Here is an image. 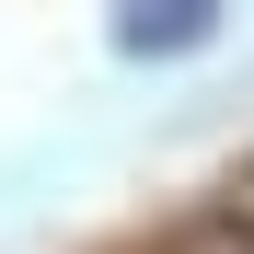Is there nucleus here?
<instances>
[{
	"label": "nucleus",
	"instance_id": "1",
	"mask_svg": "<svg viewBox=\"0 0 254 254\" xmlns=\"http://www.w3.org/2000/svg\"><path fill=\"white\" fill-rule=\"evenodd\" d=\"M208 35V0H116V47L127 58H174Z\"/></svg>",
	"mask_w": 254,
	"mask_h": 254
}]
</instances>
